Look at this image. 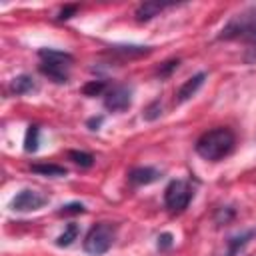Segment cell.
I'll use <instances>...</instances> for the list:
<instances>
[{"mask_svg":"<svg viewBox=\"0 0 256 256\" xmlns=\"http://www.w3.org/2000/svg\"><path fill=\"white\" fill-rule=\"evenodd\" d=\"M76 10H78L76 4H68V6H64V8L60 10V14H58V20H68V18H72V14H76Z\"/></svg>","mask_w":256,"mask_h":256,"instance_id":"22","label":"cell"},{"mask_svg":"<svg viewBox=\"0 0 256 256\" xmlns=\"http://www.w3.org/2000/svg\"><path fill=\"white\" fill-rule=\"evenodd\" d=\"M114 52L122 54V56H128V58H136V56H146L150 54V46H114L112 48Z\"/></svg>","mask_w":256,"mask_h":256,"instance_id":"15","label":"cell"},{"mask_svg":"<svg viewBox=\"0 0 256 256\" xmlns=\"http://www.w3.org/2000/svg\"><path fill=\"white\" fill-rule=\"evenodd\" d=\"M222 40H232V38H244V40H256V16L250 14H238L234 16L220 34Z\"/></svg>","mask_w":256,"mask_h":256,"instance_id":"5","label":"cell"},{"mask_svg":"<svg viewBox=\"0 0 256 256\" xmlns=\"http://www.w3.org/2000/svg\"><path fill=\"white\" fill-rule=\"evenodd\" d=\"M132 104V90L128 86H114L104 96V108L110 112H122Z\"/></svg>","mask_w":256,"mask_h":256,"instance_id":"7","label":"cell"},{"mask_svg":"<svg viewBox=\"0 0 256 256\" xmlns=\"http://www.w3.org/2000/svg\"><path fill=\"white\" fill-rule=\"evenodd\" d=\"M172 246V234L170 232H164L158 236V250H168Z\"/></svg>","mask_w":256,"mask_h":256,"instance_id":"21","label":"cell"},{"mask_svg":"<svg viewBox=\"0 0 256 256\" xmlns=\"http://www.w3.org/2000/svg\"><path fill=\"white\" fill-rule=\"evenodd\" d=\"M174 68H178V60H168V62H164V66H160V70H158V74L164 78V76H168Z\"/></svg>","mask_w":256,"mask_h":256,"instance_id":"23","label":"cell"},{"mask_svg":"<svg viewBox=\"0 0 256 256\" xmlns=\"http://www.w3.org/2000/svg\"><path fill=\"white\" fill-rule=\"evenodd\" d=\"M78 234H80V228H78V224H68L66 228H64V232L56 238V246H60V248H64V246H70L76 238H78Z\"/></svg>","mask_w":256,"mask_h":256,"instance_id":"14","label":"cell"},{"mask_svg":"<svg viewBox=\"0 0 256 256\" xmlns=\"http://www.w3.org/2000/svg\"><path fill=\"white\" fill-rule=\"evenodd\" d=\"M256 232L254 230H248V232H244V234H238V236H234V238H230V242H228V256H234L252 236H254Z\"/></svg>","mask_w":256,"mask_h":256,"instance_id":"16","label":"cell"},{"mask_svg":"<svg viewBox=\"0 0 256 256\" xmlns=\"http://www.w3.org/2000/svg\"><path fill=\"white\" fill-rule=\"evenodd\" d=\"M106 90V82L104 80H90L84 88H82V92L86 94V96H98V94H102Z\"/></svg>","mask_w":256,"mask_h":256,"instance_id":"18","label":"cell"},{"mask_svg":"<svg viewBox=\"0 0 256 256\" xmlns=\"http://www.w3.org/2000/svg\"><path fill=\"white\" fill-rule=\"evenodd\" d=\"M114 240H116V226L110 222H100L88 230L84 238V250L92 256H102L112 248Z\"/></svg>","mask_w":256,"mask_h":256,"instance_id":"3","label":"cell"},{"mask_svg":"<svg viewBox=\"0 0 256 256\" xmlns=\"http://www.w3.org/2000/svg\"><path fill=\"white\" fill-rule=\"evenodd\" d=\"M158 178H160V172L152 166H138V168H132L128 174V180L134 186H146V184L156 182Z\"/></svg>","mask_w":256,"mask_h":256,"instance_id":"8","label":"cell"},{"mask_svg":"<svg viewBox=\"0 0 256 256\" xmlns=\"http://www.w3.org/2000/svg\"><path fill=\"white\" fill-rule=\"evenodd\" d=\"M46 202H48V196H44L42 192L32 190V188H24L10 200V208L16 212H32V210L42 208Z\"/></svg>","mask_w":256,"mask_h":256,"instance_id":"6","label":"cell"},{"mask_svg":"<svg viewBox=\"0 0 256 256\" xmlns=\"http://www.w3.org/2000/svg\"><path fill=\"white\" fill-rule=\"evenodd\" d=\"M234 144H236V136L230 128H214V130L204 132L196 140L194 150L200 158L210 160V162H218V160L232 154Z\"/></svg>","mask_w":256,"mask_h":256,"instance_id":"1","label":"cell"},{"mask_svg":"<svg viewBox=\"0 0 256 256\" xmlns=\"http://www.w3.org/2000/svg\"><path fill=\"white\" fill-rule=\"evenodd\" d=\"M102 122H104V118H102V116H98V118L94 116V118H90V120H88L86 124H88V128H90V130H98Z\"/></svg>","mask_w":256,"mask_h":256,"instance_id":"24","label":"cell"},{"mask_svg":"<svg viewBox=\"0 0 256 256\" xmlns=\"http://www.w3.org/2000/svg\"><path fill=\"white\" fill-rule=\"evenodd\" d=\"M10 90H12L14 94H18V96L30 94V92L36 90V82H34L28 74H20V76H16V78L10 82Z\"/></svg>","mask_w":256,"mask_h":256,"instance_id":"11","label":"cell"},{"mask_svg":"<svg viewBox=\"0 0 256 256\" xmlns=\"http://www.w3.org/2000/svg\"><path fill=\"white\" fill-rule=\"evenodd\" d=\"M38 144H40V128L36 124H30L28 130H26V136H24V150L26 152H36Z\"/></svg>","mask_w":256,"mask_h":256,"instance_id":"13","label":"cell"},{"mask_svg":"<svg viewBox=\"0 0 256 256\" xmlns=\"http://www.w3.org/2000/svg\"><path fill=\"white\" fill-rule=\"evenodd\" d=\"M190 198H192V188L186 180H172L164 190V204L172 214L182 212L190 204Z\"/></svg>","mask_w":256,"mask_h":256,"instance_id":"4","label":"cell"},{"mask_svg":"<svg viewBox=\"0 0 256 256\" xmlns=\"http://www.w3.org/2000/svg\"><path fill=\"white\" fill-rule=\"evenodd\" d=\"M164 8H166V4H160V2H144L136 8V20L138 22H148L154 16H158Z\"/></svg>","mask_w":256,"mask_h":256,"instance_id":"10","label":"cell"},{"mask_svg":"<svg viewBox=\"0 0 256 256\" xmlns=\"http://www.w3.org/2000/svg\"><path fill=\"white\" fill-rule=\"evenodd\" d=\"M38 56L42 64L38 66L44 76H48L56 84H64L70 78V66L74 62V56L64 52V50H54V48H42L38 50Z\"/></svg>","mask_w":256,"mask_h":256,"instance_id":"2","label":"cell"},{"mask_svg":"<svg viewBox=\"0 0 256 256\" xmlns=\"http://www.w3.org/2000/svg\"><path fill=\"white\" fill-rule=\"evenodd\" d=\"M162 114V106H160V100H154L148 104V108L144 110V118L146 120H156L158 116Z\"/></svg>","mask_w":256,"mask_h":256,"instance_id":"20","label":"cell"},{"mask_svg":"<svg viewBox=\"0 0 256 256\" xmlns=\"http://www.w3.org/2000/svg\"><path fill=\"white\" fill-rule=\"evenodd\" d=\"M32 172H36L40 176H50V178L66 176V168L60 164H32Z\"/></svg>","mask_w":256,"mask_h":256,"instance_id":"12","label":"cell"},{"mask_svg":"<svg viewBox=\"0 0 256 256\" xmlns=\"http://www.w3.org/2000/svg\"><path fill=\"white\" fill-rule=\"evenodd\" d=\"M68 158H70L74 164L82 166V168H90V166L94 164V156L88 154V152H80V150H70V152H68Z\"/></svg>","mask_w":256,"mask_h":256,"instance_id":"17","label":"cell"},{"mask_svg":"<svg viewBox=\"0 0 256 256\" xmlns=\"http://www.w3.org/2000/svg\"><path fill=\"white\" fill-rule=\"evenodd\" d=\"M204 80H206V74H204V72H200V74L188 78V80L178 88V92H176V102H186V100H190V98L200 90V86L204 84Z\"/></svg>","mask_w":256,"mask_h":256,"instance_id":"9","label":"cell"},{"mask_svg":"<svg viewBox=\"0 0 256 256\" xmlns=\"http://www.w3.org/2000/svg\"><path fill=\"white\" fill-rule=\"evenodd\" d=\"M86 208H84V204H80V202H70V204H66V206H62L60 210H58V216H74V214H82Z\"/></svg>","mask_w":256,"mask_h":256,"instance_id":"19","label":"cell"}]
</instances>
